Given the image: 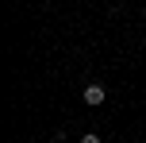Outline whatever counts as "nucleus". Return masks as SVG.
<instances>
[{
  "instance_id": "2",
  "label": "nucleus",
  "mask_w": 146,
  "mask_h": 143,
  "mask_svg": "<svg viewBox=\"0 0 146 143\" xmlns=\"http://www.w3.org/2000/svg\"><path fill=\"white\" fill-rule=\"evenodd\" d=\"M81 143H100V136H92V132H88V136H81Z\"/></svg>"
},
{
  "instance_id": "1",
  "label": "nucleus",
  "mask_w": 146,
  "mask_h": 143,
  "mask_svg": "<svg viewBox=\"0 0 146 143\" xmlns=\"http://www.w3.org/2000/svg\"><path fill=\"white\" fill-rule=\"evenodd\" d=\"M81 97H85V105H104V97H108V89H104L100 81H88Z\"/></svg>"
}]
</instances>
